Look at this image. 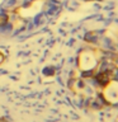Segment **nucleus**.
Instances as JSON below:
<instances>
[{"mask_svg": "<svg viewBox=\"0 0 118 122\" xmlns=\"http://www.w3.org/2000/svg\"><path fill=\"white\" fill-rule=\"evenodd\" d=\"M79 66L85 74L86 72H91L98 66V59L95 57V55L93 52L85 51L79 57Z\"/></svg>", "mask_w": 118, "mask_h": 122, "instance_id": "obj_1", "label": "nucleus"}]
</instances>
